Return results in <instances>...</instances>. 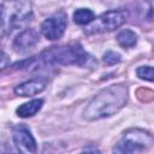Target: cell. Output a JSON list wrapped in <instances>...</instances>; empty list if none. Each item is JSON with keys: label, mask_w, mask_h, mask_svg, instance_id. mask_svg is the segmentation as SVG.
I'll list each match as a JSON object with an SVG mask.
<instances>
[{"label": "cell", "mask_w": 154, "mask_h": 154, "mask_svg": "<svg viewBox=\"0 0 154 154\" xmlns=\"http://www.w3.org/2000/svg\"><path fill=\"white\" fill-rule=\"evenodd\" d=\"M95 64V60L83 49L79 43L65 45L60 47H53L42 52L40 55L34 57L30 60L16 64L14 66H20L22 69L28 70H40L43 66H54V65H78V66H89Z\"/></svg>", "instance_id": "obj_1"}, {"label": "cell", "mask_w": 154, "mask_h": 154, "mask_svg": "<svg viewBox=\"0 0 154 154\" xmlns=\"http://www.w3.org/2000/svg\"><path fill=\"white\" fill-rule=\"evenodd\" d=\"M128 101V89L124 84H114L96 94L84 109L87 120H96L116 114Z\"/></svg>", "instance_id": "obj_2"}, {"label": "cell", "mask_w": 154, "mask_h": 154, "mask_svg": "<svg viewBox=\"0 0 154 154\" xmlns=\"http://www.w3.org/2000/svg\"><path fill=\"white\" fill-rule=\"evenodd\" d=\"M31 17V4L29 0H7L1 5L2 34L20 25Z\"/></svg>", "instance_id": "obj_3"}, {"label": "cell", "mask_w": 154, "mask_h": 154, "mask_svg": "<svg viewBox=\"0 0 154 154\" xmlns=\"http://www.w3.org/2000/svg\"><path fill=\"white\" fill-rule=\"evenodd\" d=\"M128 16L129 12L126 10H111L100 14L91 23H89L85 26L84 32L87 35H95L113 31L128 19Z\"/></svg>", "instance_id": "obj_4"}, {"label": "cell", "mask_w": 154, "mask_h": 154, "mask_svg": "<svg viewBox=\"0 0 154 154\" xmlns=\"http://www.w3.org/2000/svg\"><path fill=\"white\" fill-rule=\"evenodd\" d=\"M153 142V137L149 132L141 129L128 130L122 140L117 143L113 152L114 153H137L148 148Z\"/></svg>", "instance_id": "obj_5"}, {"label": "cell", "mask_w": 154, "mask_h": 154, "mask_svg": "<svg viewBox=\"0 0 154 154\" xmlns=\"http://www.w3.org/2000/svg\"><path fill=\"white\" fill-rule=\"evenodd\" d=\"M66 29V16L63 12H59L47 19H45L41 24L42 35L51 41L58 40L63 36Z\"/></svg>", "instance_id": "obj_6"}, {"label": "cell", "mask_w": 154, "mask_h": 154, "mask_svg": "<svg viewBox=\"0 0 154 154\" xmlns=\"http://www.w3.org/2000/svg\"><path fill=\"white\" fill-rule=\"evenodd\" d=\"M12 138L17 149L25 154H32L36 152V142L30 130L23 125H16L12 131Z\"/></svg>", "instance_id": "obj_7"}, {"label": "cell", "mask_w": 154, "mask_h": 154, "mask_svg": "<svg viewBox=\"0 0 154 154\" xmlns=\"http://www.w3.org/2000/svg\"><path fill=\"white\" fill-rule=\"evenodd\" d=\"M38 40L40 37L36 30L25 29L16 36V38L13 40L12 47L17 53H26L37 45Z\"/></svg>", "instance_id": "obj_8"}, {"label": "cell", "mask_w": 154, "mask_h": 154, "mask_svg": "<svg viewBox=\"0 0 154 154\" xmlns=\"http://www.w3.org/2000/svg\"><path fill=\"white\" fill-rule=\"evenodd\" d=\"M47 84V79L42 78V77H36V78H31L19 85H17L14 88V94L18 96H34L38 93H41Z\"/></svg>", "instance_id": "obj_9"}, {"label": "cell", "mask_w": 154, "mask_h": 154, "mask_svg": "<svg viewBox=\"0 0 154 154\" xmlns=\"http://www.w3.org/2000/svg\"><path fill=\"white\" fill-rule=\"evenodd\" d=\"M43 105V100L41 99H35L31 100L26 103H23L22 106H19L16 111V113L18 114V117L20 118H28V117H32L34 114H36L41 107Z\"/></svg>", "instance_id": "obj_10"}, {"label": "cell", "mask_w": 154, "mask_h": 154, "mask_svg": "<svg viewBox=\"0 0 154 154\" xmlns=\"http://www.w3.org/2000/svg\"><path fill=\"white\" fill-rule=\"evenodd\" d=\"M117 41L123 48H132L137 43V35L130 29L122 30L117 35Z\"/></svg>", "instance_id": "obj_11"}, {"label": "cell", "mask_w": 154, "mask_h": 154, "mask_svg": "<svg viewBox=\"0 0 154 154\" xmlns=\"http://www.w3.org/2000/svg\"><path fill=\"white\" fill-rule=\"evenodd\" d=\"M95 19V14L89 8H78L73 13V20L79 25H88Z\"/></svg>", "instance_id": "obj_12"}, {"label": "cell", "mask_w": 154, "mask_h": 154, "mask_svg": "<svg viewBox=\"0 0 154 154\" xmlns=\"http://www.w3.org/2000/svg\"><path fill=\"white\" fill-rule=\"evenodd\" d=\"M136 75L141 79L154 82V67H152V66H140L136 70Z\"/></svg>", "instance_id": "obj_13"}, {"label": "cell", "mask_w": 154, "mask_h": 154, "mask_svg": "<svg viewBox=\"0 0 154 154\" xmlns=\"http://www.w3.org/2000/svg\"><path fill=\"white\" fill-rule=\"evenodd\" d=\"M122 60V57L119 53L117 52H113V51H108L103 54L102 57V61L107 65H114V64H118L119 61Z\"/></svg>", "instance_id": "obj_14"}]
</instances>
